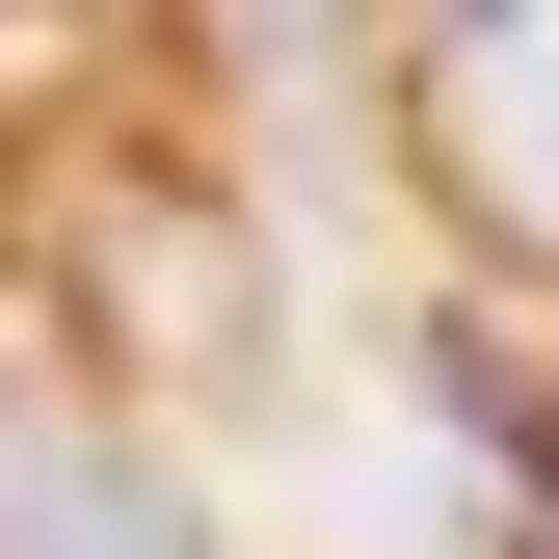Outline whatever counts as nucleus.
Masks as SVG:
<instances>
[{
    "mask_svg": "<svg viewBox=\"0 0 559 559\" xmlns=\"http://www.w3.org/2000/svg\"><path fill=\"white\" fill-rule=\"evenodd\" d=\"M0 559H214V507H187L133 427H27L0 453Z\"/></svg>",
    "mask_w": 559,
    "mask_h": 559,
    "instance_id": "obj_2",
    "label": "nucleus"
},
{
    "mask_svg": "<svg viewBox=\"0 0 559 559\" xmlns=\"http://www.w3.org/2000/svg\"><path fill=\"white\" fill-rule=\"evenodd\" d=\"M400 133H427V187H453L507 266H559V27H427Z\"/></svg>",
    "mask_w": 559,
    "mask_h": 559,
    "instance_id": "obj_1",
    "label": "nucleus"
}]
</instances>
